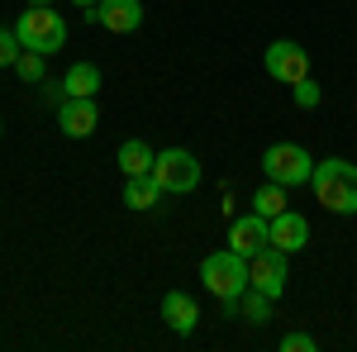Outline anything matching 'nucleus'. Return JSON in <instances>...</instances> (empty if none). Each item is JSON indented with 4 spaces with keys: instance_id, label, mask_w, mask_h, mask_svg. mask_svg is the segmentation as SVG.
Returning <instances> with one entry per match:
<instances>
[{
    "instance_id": "6ab92c4d",
    "label": "nucleus",
    "mask_w": 357,
    "mask_h": 352,
    "mask_svg": "<svg viewBox=\"0 0 357 352\" xmlns=\"http://www.w3.org/2000/svg\"><path fill=\"white\" fill-rule=\"evenodd\" d=\"M24 53V43H20V33L15 29H0V67H15V57Z\"/></svg>"
},
{
    "instance_id": "20e7f679",
    "label": "nucleus",
    "mask_w": 357,
    "mask_h": 352,
    "mask_svg": "<svg viewBox=\"0 0 357 352\" xmlns=\"http://www.w3.org/2000/svg\"><path fill=\"white\" fill-rule=\"evenodd\" d=\"M262 171H267V181L276 186H310V176H314V158H310V148L301 143H272L267 153H262Z\"/></svg>"
},
{
    "instance_id": "39448f33",
    "label": "nucleus",
    "mask_w": 357,
    "mask_h": 352,
    "mask_svg": "<svg viewBox=\"0 0 357 352\" xmlns=\"http://www.w3.org/2000/svg\"><path fill=\"white\" fill-rule=\"evenodd\" d=\"M153 176H158V186L167 195H191L200 186V162H195V153H186V148H162L153 158Z\"/></svg>"
},
{
    "instance_id": "6e6552de",
    "label": "nucleus",
    "mask_w": 357,
    "mask_h": 352,
    "mask_svg": "<svg viewBox=\"0 0 357 352\" xmlns=\"http://www.w3.org/2000/svg\"><path fill=\"white\" fill-rule=\"evenodd\" d=\"M100 124V109H96V95H67L57 105V129L67 138H91Z\"/></svg>"
},
{
    "instance_id": "a211bd4d",
    "label": "nucleus",
    "mask_w": 357,
    "mask_h": 352,
    "mask_svg": "<svg viewBox=\"0 0 357 352\" xmlns=\"http://www.w3.org/2000/svg\"><path fill=\"white\" fill-rule=\"evenodd\" d=\"M15 77H20V82H29V86H38L43 82V77H48V62H43V53H20L15 57Z\"/></svg>"
},
{
    "instance_id": "5701e85b",
    "label": "nucleus",
    "mask_w": 357,
    "mask_h": 352,
    "mask_svg": "<svg viewBox=\"0 0 357 352\" xmlns=\"http://www.w3.org/2000/svg\"><path fill=\"white\" fill-rule=\"evenodd\" d=\"M24 5H57V0H24Z\"/></svg>"
},
{
    "instance_id": "ddd939ff",
    "label": "nucleus",
    "mask_w": 357,
    "mask_h": 352,
    "mask_svg": "<svg viewBox=\"0 0 357 352\" xmlns=\"http://www.w3.org/2000/svg\"><path fill=\"white\" fill-rule=\"evenodd\" d=\"M162 195L167 190L158 186L153 171H148V176H124V205H129V210H158Z\"/></svg>"
},
{
    "instance_id": "f8f14e48",
    "label": "nucleus",
    "mask_w": 357,
    "mask_h": 352,
    "mask_svg": "<svg viewBox=\"0 0 357 352\" xmlns=\"http://www.w3.org/2000/svg\"><path fill=\"white\" fill-rule=\"evenodd\" d=\"M162 319L172 333H195V324H200V305H195V296H186V291H167L162 296Z\"/></svg>"
},
{
    "instance_id": "f03ea898",
    "label": "nucleus",
    "mask_w": 357,
    "mask_h": 352,
    "mask_svg": "<svg viewBox=\"0 0 357 352\" xmlns=\"http://www.w3.org/2000/svg\"><path fill=\"white\" fill-rule=\"evenodd\" d=\"M200 281L215 300H238L248 291V257L234 252V247H220V252H205L200 262Z\"/></svg>"
},
{
    "instance_id": "f3484780",
    "label": "nucleus",
    "mask_w": 357,
    "mask_h": 352,
    "mask_svg": "<svg viewBox=\"0 0 357 352\" xmlns=\"http://www.w3.org/2000/svg\"><path fill=\"white\" fill-rule=\"evenodd\" d=\"M238 309H243L248 324H267V319H272V296H262V291L248 286L243 296H238Z\"/></svg>"
},
{
    "instance_id": "4468645a",
    "label": "nucleus",
    "mask_w": 357,
    "mask_h": 352,
    "mask_svg": "<svg viewBox=\"0 0 357 352\" xmlns=\"http://www.w3.org/2000/svg\"><path fill=\"white\" fill-rule=\"evenodd\" d=\"M153 158H158V153H153L143 138H124V143H119V171H124V176H148V171H153Z\"/></svg>"
},
{
    "instance_id": "aec40b11",
    "label": "nucleus",
    "mask_w": 357,
    "mask_h": 352,
    "mask_svg": "<svg viewBox=\"0 0 357 352\" xmlns=\"http://www.w3.org/2000/svg\"><path fill=\"white\" fill-rule=\"evenodd\" d=\"M319 95H324V91H319V82H314V77L296 82V105H301V109H314V105H319Z\"/></svg>"
},
{
    "instance_id": "423d86ee",
    "label": "nucleus",
    "mask_w": 357,
    "mask_h": 352,
    "mask_svg": "<svg viewBox=\"0 0 357 352\" xmlns=\"http://www.w3.org/2000/svg\"><path fill=\"white\" fill-rule=\"evenodd\" d=\"M262 62H267V77L281 86H296L310 77V53H305L301 43H291V38H276V43H267V53H262Z\"/></svg>"
},
{
    "instance_id": "7ed1b4c3",
    "label": "nucleus",
    "mask_w": 357,
    "mask_h": 352,
    "mask_svg": "<svg viewBox=\"0 0 357 352\" xmlns=\"http://www.w3.org/2000/svg\"><path fill=\"white\" fill-rule=\"evenodd\" d=\"M15 33H20V43H24L29 53L48 57L67 43V20L57 15L53 5H29L24 15H20V24H15Z\"/></svg>"
},
{
    "instance_id": "f257e3e1",
    "label": "nucleus",
    "mask_w": 357,
    "mask_h": 352,
    "mask_svg": "<svg viewBox=\"0 0 357 352\" xmlns=\"http://www.w3.org/2000/svg\"><path fill=\"white\" fill-rule=\"evenodd\" d=\"M310 190H314V200L324 210H333V215H357V162H348V158L314 162Z\"/></svg>"
},
{
    "instance_id": "9d476101",
    "label": "nucleus",
    "mask_w": 357,
    "mask_h": 352,
    "mask_svg": "<svg viewBox=\"0 0 357 352\" xmlns=\"http://www.w3.org/2000/svg\"><path fill=\"white\" fill-rule=\"evenodd\" d=\"M267 243H272V219H262L257 210L229 224V247H234V252H243V257H252V252H262Z\"/></svg>"
},
{
    "instance_id": "9b49d317",
    "label": "nucleus",
    "mask_w": 357,
    "mask_h": 352,
    "mask_svg": "<svg viewBox=\"0 0 357 352\" xmlns=\"http://www.w3.org/2000/svg\"><path fill=\"white\" fill-rule=\"evenodd\" d=\"M305 243H310V219L296 215V210H281V215L272 219V247H281V252L291 257V252H301Z\"/></svg>"
},
{
    "instance_id": "1a4fd4ad",
    "label": "nucleus",
    "mask_w": 357,
    "mask_h": 352,
    "mask_svg": "<svg viewBox=\"0 0 357 352\" xmlns=\"http://www.w3.org/2000/svg\"><path fill=\"white\" fill-rule=\"evenodd\" d=\"M86 20L110 33H134L143 24V0H100L96 10H86Z\"/></svg>"
},
{
    "instance_id": "2eb2a0df",
    "label": "nucleus",
    "mask_w": 357,
    "mask_h": 352,
    "mask_svg": "<svg viewBox=\"0 0 357 352\" xmlns=\"http://www.w3.org/2000/svg\"><path fill=\"white\" fill-rule=\"evenodd\" d=\"M100 91V67L96 62H72L62 77V95H96Z\"/></svg>"
},
{
    "instance_id": "4be33fe9",
    "label": "nucleus",
    "mask_w": 357,
    "mask_h": 352,
    "mask_svg": "<svg viewBox=\"0 0 357 352\" xmlns=\"http://www.w3.org/2000/svg\"><path fill=\"white\" fill-rule=\"evenodd\" d=\"M72 5H77V10H96L100 0H72Z\"/></svg>"
},
{
    "instance_id": "0eeeda50",
    "label": "nucleus",
    "mask_w": 357,
    "mask_h": 352,
    "mask_svg": "<svg viewBox=\"0 0 357 352\" xmlns=\"http://www.w3.org/2000/svg\"><path fill=\"white\" fill-rule=\"evenodd\" d=\"M286 252L281 247H262V252H252L248 257V286L252 291H262V296H272V300H281V291H286Z\"/></svg>"
},
{
    "instance_id": "dca6fc26",
    "label": "nucleus",
    "mask_w": 357,
    "mask_h": 352,
    "mask_svg": "<svg viewBox=\"0 0 357 352\" xmlns=\"http://www.w3.org/2000/svg\"><path fill=\"white\" fill-rule=\"evenodd\" d=\"M252 210L262 219H276L281 210H286V186H276V181H267V186L252 190Z\"/></svg>"
},
{
    "instance_id": "412c9836",
    "label": "nucleus",
    "mask_w": 357,
    "mask_h": 352,
    "mask_svg": "<svg viewBox=\"0 0 357 352\" xmlns=\"http://www.w3.org/2000/svg\"><path fill=\"white\" fill-rule=\"evenodd\" d=\"M314 348H319V343H314L310 333H286V338H281V352H314Z\"/></svg>"
}]
</instances>
